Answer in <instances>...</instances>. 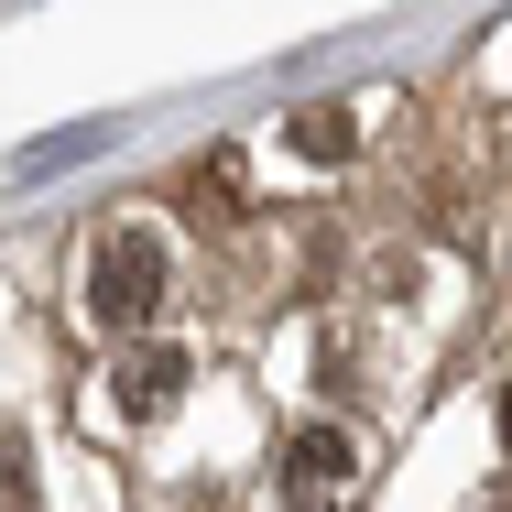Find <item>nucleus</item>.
Returning a JSON list of instances; mask_svg holds the SVG:
<instances>
[{"label":"nucleus","instance_id":"f257e3e1","mask_svg":"<svg viewBox=\"0 0 512 512\" xmlns=\"http://www.w3.org/2000/svg\"><path fill=\"white\" fill-rule=\"evenodd\" d=\"M164 284H175L164 229H109L99 262H88V316H99L109 338H131V327H153V316H164Z\"/></svg>","mask_w":512,"mask_h":512},{"label":"nucleus","instance_id":"f03ea898","mask_svg":"<svg viewBox=\"0 0 512 512\" xmlns=\"http://www.w3.org/2000/svg\"><path fill=\"white\" fill-rule=\"evenodd\" d=\"M349 480H360V436H349V425H284V447H273L284 512H338Z\"/></svg>","mask_w":512,"mask_h":512},{"label":"nucleus","instance_id":"7ed1b4c3","mask_svg":"<svg viewBox=\"0 0 512 512\" xmlns=\"http://www.w3.org/2000/svg\"><path fill=\"white\" fill-rule=\"evenodd\" d=\"M186 371H197V360H186L175 338H164V349H142V360L120 371V414H164L175 393H186Z\"/></svg>","mask_w":512,"mask_h":512},{"label":"nucleus","instance_id":"20e7f679","mask_svg":"<svg viewBox=\"0 0 512 512\" xmlns=\"http://www.w3.org/2000/svg\"><path fill=\"white\" fill-rule=\"evenodd\" d=\"M284 153H306V164H349V109H295V120H284Z\"/></svg>","mask_w":512,"mask_h":512},{"label":"nucleus","instance_id":"39448f33","mask_svg":"<svg viewBox=\"0 0 512 512\" xmlns=\"http://www.w3.org/2000/svg\"><path fill=\"white\" fill-rule=\"evenodd\" d=\"M0 491H11V512H33V458H22V436H11V469H0Z\"/></svg>","mask_w":512,"mask_h":512},{"label":"nucleus","instance_id":"423d86ee","mask_svg":"<svg viewBox=\"0 0 512 512\" xmlns=\"http://www.w3.org/2000/svg\"><path fill=\"white\" fill-rule=\"evenodd\" d=\"M502 447H512V382H502Z\"/></svg>","mask_w":512,"mask_h":512},{"label":"nucleus","instance_id":"0eeeda50","mask_svg":"<svg viewBox=\"0 0 512 512\" xmlns=\"http://www.w3.org/2000/svg\"><path fill=\"white\" fill-rule=\"evenodd\" d=\"M502 512H512V502H502Z\"/></svg>","mask_w":512,"mask_h":512}]
</instances>
